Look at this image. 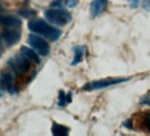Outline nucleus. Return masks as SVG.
<instances>
[{"label":"nucleus","mask_w":150,"mask_h":136,"mask_svg":"<svg viewBox=\"0 0 150 136\" xmlns=\"http://www.w3.org/2000/svg\"><path fill=\"white\" fill-rule=\"evenodd\" d=\"M28 28L32 32L44 36L45 38L53 42L58 40L62 35L61 30L50 25L49 23H47L46 21L41 19L30 21L28 23Z\"/></svg>","instance_id":"nucleus-1"},{"label":"nucleus","mask_w":150,"mask_h":136,"mask_svg":"<svg viewBox=\"0 0 150 136\" xmlns=\"http://www.w3.org/2000/svg\"><path fill=\"white\" fill-rule=\"evenodd\" d=\"M44 15L50 22L57 26H64L68 24L71 20V15L68 11L58 7L47 10Z\"/></svg>","instance_id":"nucleus-2"},{"label":"nucleus","mask_w":150,"mask_h":136,"mask_svg":"<svg viewBox=\"0 0 150 136\" xmlns=\"http://www.w3.org/2000/svg\"><path fill=\"white\" fill-rule=\"evenodd\" d=\"M31 62V60H29L28 57L21 53L20 55H16L11 57L8 60V65L16 74L21 75L29 70Z\"/></svg>","instance_id":"nucleus-3"},{"label":"nucleus","mask_w":150,"mask_h":136,"mask_svg":"<svg viewBox=\"0 0 150 136\" xmlns=\"http://www.w3.org/2000/svg\"><path fill=\"white\" fill-rule=\"evenodd\" d=\"M130 78H108V79H103L100 81H96L89 82L84 86L85 90H98L109 88L113 85H117L119 83H123L125 81H128Z\"/></svg>","instance_id":"nucleus-4"},{"label":"nucleus","mask_w":150,"mask_h":136,"mask_svg":"<svg viewBox=\"0 0 150 136\" xmlns=\"http://www.w3.org/2000/svg\"><path fill=\"white\" fill-rule=\"evenodd\" d=\"M28 42L29 45L38 54H40L42 56H47L50 53V45L42 37L36 35H29Z\"/></svg>","instance_id":"nucleus-5"},{"label":"nucleus","mask_w":150,"mask_h":136,"mask_svg":"<svg viewBox=\"0 0 150 136\" xmlns=\"http://www.w3.org/2000/svg\"><path fill=\"white\" fill-rule=\"evenodd\" d=\"M0 88L7 90L11 94H15L17 92L13 84V78L8 73H4L0 75Z\"/></svg>","instance_id":"nucleus-6"},{"label":"nucleus","mask_w":150,"mask_h":136,"mask_svg":"<svg viewBox=\"0 0 150 136\" xmlns=\"http://www.w3.org/2000/svg\"><path fill=\"white\" fill-rule=\"evenodd\" d=\"M21 32L16 29H6L2 34V37L8 46L16 44L21 40Z\"/></svg>","instance_id":"nucleus-7"},{"label":"nucleus","mask_w":150,"mask_h":136,"mask_svg":"<svg viewBox=\"0 0 150 136\" xmlns=\"http://www.w3.org/2000/svg\"><path fill=\"white\" fill-rule=\"evenodd\" d=\"M108 6V0H94L90 5V13L94 17L102 14Z\"/></svg>","instance_id":"nucleus-8"},{"label":"nucleus","mask_w":150,"mask_h":136,"mask_svg":"<svg viewBox=\"0 0 150 136\" xmlns=\"http://www.w3.org/2000/svg\"><path fill=\"white\" fill-rule=\"evenodd\" d=\"M0 23L8 28H19L21 26V21L13 15H1L0 16Z\"/></svg>","instance_id":"nucleus-9"},{"label":"nucleus","mask_w":150,"mask_h":136,"mask_svg":"<svg viewBox=\"0 0 150 136\" xmlns=\"http://www.w3.org/2000/svg\"><path fill=\"white\" fill-rule=\"evenodd\" d=\"M21 53L23 54L26 57H28L29 60H31L32 62H35L36 64H39L40 63V58H39V56L38 54L32 49L28 48V47H26V46H23L21 47Z\"/></svg>","instance_id":"nucleus-10"},{"label":"nucleus","mask_w":150,"mask_h":136,"mask_svg":"<svg viewBox=\"0 0 150 136\" xmlns=\"http://www.w3.org/2000/svg\"><path fill=\"white\" fill-rule=\"evenodd\" d=\"M85 47L84 46H76L74 47L73 51H74V57H73V61L71 62V65H75L81 62L84 55H85Z\"/></svg>","instance_id":"nucleus-11"},{"label":"nucleus","mask_w":150,"mask_h":136,"mask_svg":"<svg viewBox=\"0 0 150 136\" xmlns=\"http://www.w3.org/2000/svg\"><path fill=\"white\" fill-rule=\"evenodd\" d=\"M52 133L53 135H57V136H66L69 134V128H67L66 126H64L62 125L57 124V123H53L52 125Z\"/></svg>","instance_id":"nucleus-12"},{"label":"nucleus","mask_w":150,"mask_h":136,"mask_svg":"<svg viewBox=\"0 0 150 136\" xmlns=\"http://www.w3.org/2000/svg\"><path fill=\"white\" fill-rule=\"evenodd\" d=\"M71 102V93L69 92L68 94H65L64 91L59 92V97H58V106L63 107L65 106L67 103Z\"/></svg>","instance_id":"nucleus-13"},{"label":"nucleus","mask_w":150,"mask_h":136,"mask_svg":"<svg viewBox=\"0 0 150 136\" xmlns=\"http://www.w3.org/2000/svg\"><path fill=\"white\" fill-rule=\"evenodd\" d=\"M143 124L146 129H147L148 132H150V111L146 112L143 118Z\"/></svg>","instance_id":"nucleus-14"},{"label":"nucleus","mask_w":150,"mask_h":136,"mask_svg":"<svg viewBox=\"0 0 150 136\" xmlns=\"http://www.w3.org/2000/svg\"><path fill=\"white\" fill-rule=\"evenodd\" d=\"M142 7L145 11L150 12V0H144L142 2Z\"/></svg>","instance_id":"nucleus-15"},{"label":"nucleus","mask_w":150,"mask_h":136,"mask_svg":"<svg viewBox=\"0 0 150 136\" xmlns=\"http://www.w3.org/2000/svg\"><path fill=\"white\" fill-rule=\"evenodd\" d=\"M141 103L150 106V94H148V95L145 96L144 97H142L141 98Z\"/></svg>","instance_id":"nucleus-16"},{"label":"nucleus","mask_w":150,"mask_h":136,"mask_svg":"<svg viewBox=\"0 0 150 136\" xmlns=\"http://www.w3.org/2000/svg\"><path fill=\"white\" fill-rule=\"evenodd\" d=\"M126 1L129 2L132 8H137L139 5V0H126Z\"/></svg>","instance_id":"nucleus-17"},{"label":"nucleus","mask_w":150,"mask_h":136,"mask_svg":"<svg viewBox=\"0 0 150 136\" xmlns=\"http://www.w3.org/2000/svg\"><path fill=\"white\" fill-rule=\"evenodd\" d=\"M66 3L69 7H74L77 5V0H66Z\"/></svg>","instance_id":"nucleus-18"},{"label":"nucleus","mask_w":150,"mask_h":136,"mask_svg":"<svg viewBox=\"0 0 150 136\" xmlns=\"http://www.w3.org/2000/svg\"><path fill=\"white\" fill-rule=\"evenodd\" d=\"M2 47H3V42H2V38L0 37V50L2 49Z\"/></svg>","instance_id":"nucleus-19"}]
</instances>
